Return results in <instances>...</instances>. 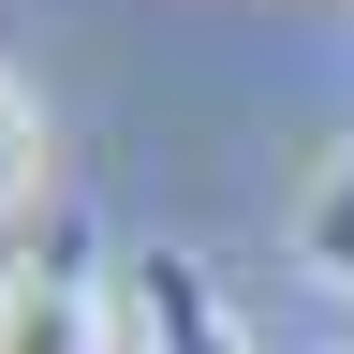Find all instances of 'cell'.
<instances>
[{"instance_id": "obj_1", "label": "cell", "mask_w": 354, "mask_h": 354, "mask_svg": "<svg viewBox=\"0 0 354 354\" xmlns=\"http://www.w3.org/2000/svg\"><path fill=\"white\" fill-rule=\"evenodd\" d=\"M0 354H104V281L74 221H44V251L0 266Z\"/></svg>"}, {"instance_id": "obj_2", "label": "cell", "mask_w": 354, "mask_h": 354, "mask_svg": "<svg viewBox=\"0 0 354 354\" xmlns=\"http://www.w3.org/2000/svg\"><path fill=\"white\" fill-rule=\"evenodd\" d=\"M133 354H251V339H236V310H221V281L192 251H148L133 266Z\"/></svg>"}, {"instance_id": "obj_3", "label": "cell", "mask_w": 354, "mask_h": 354, "mask_svg": "<svg viewBox=\"0 0 354 354\" xmlns=\"http://www.w3.org/2000/svg\"><path fill=\"white\" fill-rule=\"evenodd\" d=\"M295 266H310V281H354V148L310 177V207H295Z\"/></svg>"}, {"instance_id": "obj_4", "label": "cell", "mask_w": 354, "mask_h": 354, "mask_svg": "<svg viewBox=\"0 0 354 354\" xmlns=\"http://www.w3.org/2000/svg\"><path fill=\"white\" fill-rule=\"evenodd\" d=\"M30 177H44V118H30V88L0 74V221L30 207Z\"/></svg>"}]
</instances>
